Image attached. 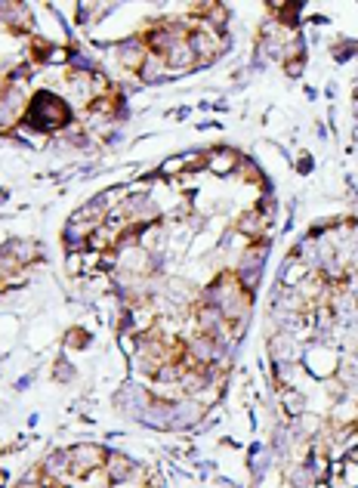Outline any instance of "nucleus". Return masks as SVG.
<instances>
[{"mask_svg": "<svg viewBox=\"0 0 358 488\" xmlns=\"http://www.w3.org/2000/svg\"><path fill=\"white\" fill-rule=\"evenodd\" d=\"M65 346H71V349H84V346H90V331L71 327V331L65 334Z\"/></svg>", "mask_w": 358, "mask_h": 488, "instance_id": "6", "label": "nucleus"}, {"mask_svg": "<svg viewBox=\"0 0 358 488\" xmlns=\"http://www.w3.org/2000/svg\"><path fill=\"white\" fill-rule=\"evenodd\" d=\"M136 467H139V464L130 457V454L108 448V454H105V467H102V473H105V482L111 485V488H118V485H127V482H133V476H136Z\"/></svg>", "mask_w": 358, "mask_h": 488, "instance_id": "3", "label": "nucleus"}, {"mask_svg": "<svg viewBox=\"0 0 358 488\" xmlns=\"http://www.w3.org/2000/svg\"><path fill=\"white\" fill-rule=\"evenodd\" d=\"M278 408L287 420H296L299 414H306V392L299 390H278Z\"/></svg>", "mask_w": 358, "mask_h": 488, "instance_id": "5", "label": "nucleus"}, {"mask_svg": "<svg viewBox=\"0 0 358 488\" xmlns=\"http://www.w3.org/2000/svg\"><path fill=\"white\" fill-rule=\"evenodd\" d=\"M53 377H56V380H62V383H71L74 380V368L68 365V361H59L56 371H53Z\"/></svg>", "mask_w": 358, "mask_h": 488, "instance_id": "7", "label": "nucleus"}, {"mask_svg": "<svg viewBox=\"0 0 358 488\" xmlns=\"http://www.w3.org/2000/svg\"><path fill=\"white\" fill-rule=\"evenodd\" d=\"M204 164L210 167L213 173L226 176V173L235 170V164H238V151H235V148H229V146L213 148V151H207V155H204Z\"/></svg>", "mask_w": 358, "mask_h": 488, "instance_id": "4", "label": "nucleus"}, {"mask_svg": "<svg viewBox=\"0 0 358 488\" xmlns=\"http://www.w3.org/2000/svg\"><path fill=\"white\" fill-rule=\"evenodd\" d=\"M71 121V108L62 96H53L47 90H40L25 102L22 108V127H28L31 133H53V130H65Z\"/></svg>", "mask_w": 358, "mask_h": 488, "instance_id": "1", "label": "nucleus"}, {"mask_svg": "<svg viewBox=\"0 0 358 488\" xmlns=\"http://www.w3.org/2000/svg\"><path fill=\"white\" fill-rule=\"evenodd\" d=\"M105 454L108 448L99 442H78L68 448V457H71V479H90L96 473H102L105 467Z\"/></svg>", "mask_w": 358, "mask_h": 488, "instance_id": "2", "label": "nucleus"}]
</instances>
